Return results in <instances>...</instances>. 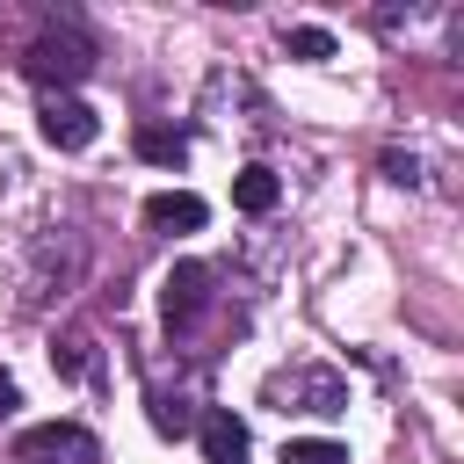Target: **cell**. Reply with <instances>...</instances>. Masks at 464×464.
Wrapping results in <instances>:
<instances>
[{
    "mask_svg": "<svg viewBox=\"0 0 464 464\" xmlns=\"http://www.w3.org/2000/svg\"><path fill=\"white\" fill-rule=\"evenodd\" d=\"M94 58H102V44H94V29H87L80 14H51V22L22 44V72H29L44 94H72V80H87Z\"/></svg>",
    "mask_w": 464,
    "mask_h": 464,
    "instance_id": "cell-1",
    "label": "cell"
},
{
    "mask_svg": "<svg viewBox=\"0 0 464 464\" xmlns=\"http://www.w3.org/2000/svg\"><path fill=\"white\" fill-rule=\"evenodd\" d=\"M261 406H276V413H348V377L334 362H290L261 384Z\"/></svg>",
    "mask_w": 464,
    "mask_h": 464,
    "instance_id": "cell-2",
    "label": "cell"
},
{
    "mask_svg": "<svg viewBox=\"0 0 464 464\" xmlns=\"http://www.w3.org/2000/svg\"><path fill=\"white\" fill-rule=\"evenodd\" d=\"M210 312H218V268H210V261H174V268H167V283H160L167 341H188Z\"/></svg>",
    "mask_w": 464,
    "mask_h": 464,
    "instance_id": "cell-3",
    "label": "cell"
},
{
    "mask_svg": "<svg viewBox=\"0 0 464 464\" xmlns=\"http://www.w3.org/2000/svg\"><path fill=\"white\" fill-rule=\"evenodd\" d=\"M14 464H102V442L80 420H44L14 435Z\"/></svg>",
    "mask_w": 464,
    "mask_h": 464,
    "instance_id": "cell-4",
    "label": "cell"
},
{
    "mask_svg": "<svg viewBox=\"0 0 464 464\" xmlns=\"http://www.w3.org/2000/svg\"><path fill=\"white\" fill-rule=\"evenodd\" d=\"M36 130H44L58 152H87V145L102 138V116H94L80 94H44V102H36Z\"/></svg>",
    "mask_w": 464,
    "mask_h": 464,
    "instance_id": "cell-5",
    "label": "cell"
},
{
    "mask_svg": "<svg viewBox=\"0 0 464 464\" xmlns=\"http://www.w3.org/2000/svg\"><path fill=\"white\" fill-rule=\"evenodd\" d=\"M196 442H203V464H246V420L232 406H203L196 413Z\"/></svg>",
    "mask_w": 464,
    "mask_h": 464,
    "instance_id": "cell-6",
    "label": "cell"
},
{
    "mask_svg": "<svg viewBox=\"0 0 464 464\" xmlns=\"http://www.w3.org/2000/svg\"><path fill=\"white\" fill-rule=\"evenodd\" d=\"M145 225L167 232V239H174V232H203V225H210V203L188 196V188H160V196H145Z\"/></svg>",
    "mask_w": 464,
    "mask_h": 464,
    "instance_id": "cell-7",
    "label": "cell"
},
{
    "mask_svg": "<svg viewBox=\"0 0 464 464\" xmlns=\"http://www.w3.org/2000/svg\"><path fill=\"white\" fill-rule=\"evenodd\" d=\"M130 145H138V160H152V167H181V160H188V138L167 130V123H138Z\"/></svg>",
    "mask_w": 464,
    "mask_h": 464,
    "instance_id": "cell-8",
    "label": "cell"
},
{
    "mask_svg": "<svg viewBox=\"0 0 464 464\" xmlns=\"http://www.w3.org/2000/svg\"><path fill=\"white\" fill-rule=\"evenodd\" d=\"M232 203H239V210H246V218H268V210H276V203H283V181H276V174H268V167H246V174H239V181H232Z\"/></svg>",
    "mask_w": 464,
    "mask_h": 464,
    "instance_id": "cell-9",
    "label": "cell"
},
{
    "mask_svg": "<svg viewBox=\"0 0 464 464\" xmlns=\"http://www.w3.org/2000/svg\"><path fill=\"white\" fill-rule=\"evenodd\" d=\"M51 362L65 370V377H80V384H94V334L87 326H72L58 348H51Z\"/></svg>",
    "mask_w": 464,
    "mask_h": 464,
    "instance_id": "cell-10",
    "label": "cell"
},
{
    "mask_svg": "<svg viewBox=\"0 0 464 464\" xmlns=\"http://www.w3.org/2000/svg\"><path fill=\"white\" fill-rule=\"evenodd\" d=\"M283 464H348V450L326 435H304V442H283Z\"/></svg>",
    "mask_w": 464,
    "mask_h": 464,
    "instance_id": "cell-11",
    "label": "cell"
},
{
    "mask_svg": "<svg viewBox=\"0 0 464 464\" xmlns=\"http://www.w3.org/2000/svg\"><path fill=\"white\" fill-rule=\"evenodd\" d=\"M283 51L304 58V65H319V58H334V36L326 29H283Z\"/></svg>",
    "mask_w": 464,
    "mask_h": 464,
    "instance_id": "cell-12",
    "label": "cell"
},
{
    "mask_svg": "<svg viewBox=\"0 0 464 464\" xmlns=\"http://www.w3.org/2000/svg\"><path fill=\"white\" fill-rule=\"evenodd\" d=\"M384 181L413 188V181H420V160H413V152H384Z\"/></svg>",
    "mask_w": 464,
    "mask_h": 464,
    "instance_id": "cell-13",
    "label": "cell"
},
{
    "mask_svg": "<svg viewBox=\"0 0 464 464\" xmlns=\"http://www.w3.org/2000/svg\"><path fill=\"white\" fill-rule=\"evenodd\" d=\"M14 406H22V392H14V377H7V370H0V420H7V413H14Z\"/></svg>",
    "mask_w": 464,
    "mask_h": 464,
    "instance_id": "cell-14",
    "label": "cell"
}]
</instances>
